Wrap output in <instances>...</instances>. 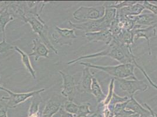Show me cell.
Wrapping results in <instances>:
<instances>
[{"instance_id":"obj_30","label":"cell","mask_w":157,"mask_h":117,"mask_svg":"<svg viewBox=\"0 0 157 117\" xmlns=\"http://www.w3.org/2000/svg\"><path fill=\"white\" fill-rule=\"evenodd\" d=\"M59 113L61 117H75L73 115H72L70 113H68L67 112L65 111L63 107V105L59 111Z\"/></svg>"},{"instance_id":"obj_11","label":"cell","mask_w":157,"mask_h":117,"mask_svg":"<svg viewBox=\"0 0 157 117\" xmlns=\"http://www.w3.org/2000/svg\"><path fill=\"white\" fill-rule=\"evenodd\" d=\"M85 36L89 42H102L107 46L111 43L113 39V35L109 29L96 32L86 33Z\"/></svg>"},{"instance_id":"obj_17","label":"cell","mask_w":157,"mask_h":117,"mask_svg":"<svg viewBox=\"0 0 157 117\" xmlns=\"http://www.w3.org/2000/svg\"><path fill=\"white\" fill-rule=\"evenodd\" d=\"M62 105L59 101H56L52 98L49 99L46 102L45 108L40 117H52L55 114L59 112Z\"/></svg>"},{"instance_id":"obj_25","label":"cell","mask_w":157,"mask_h":117,"mask_svg":"<svg viewBox=\"0 0 157 117\" xmlns=\"http://www.w3.org/2000/svg\"><path fill=\"white\" fill-rule=\"evenodd\" d=\"M8 108L7 100L1 97L0 98V117H8L7 111Z\"/></svg>"},{"instance_id":"obj_5","label":"cell","mask_w":157,"mask_h":117,"mask_svg":"<svg viewBox=\"0 0 157 117\" xmlns=\"http://www.w3.org/2000/svg\"><path fill=\"white\" fill-rule=\"evenodd\" d=\"M68 22L73 29H78L86 33H92L98 32L106 29H109L111 23L108 22L103 17L98 20H89L86 22L76 24L69 20Z\"/></svg>"},{"instance_id":"obj_24","label":"cell","mask_w":157,"mask_h":117,"mask_svg":"<svg viewBox=\"0 0 157 117\" xmlns=\"http://www.w3.org/2000/svg\"><path fill=\"white\" fill-rule=\"evenodd\" d=\"M65 111L75 116L78 111V104L75 103L73 101H66L63 105Z\"/></svg>"},{"instance_id":"obj_2","label":"cell","mask_w":157,"mask_h":117,"mask_svg":"<svg viewBox=\"0 0 157 117\" xmlns=\"http://www.w3.org/2000/svg\"><path fill=\"white\" fill-rule=\"evenodd\" d=\"M79 65L105 72L114 78L138 79L134 73V70L136 67L133 63L120 64L116 66H100L93 65L90 63L80 62Z\"/></svg>"},{"instance_id":"obj_32","label":"cell","mask_w":157,"mask_h":117,"mask_svg":"<svg viewBox=\"0 0 157 117\" xmlns=\"http://www.w3.org/2000/svg\"><path fill=\"white\" fill-rule=\"evenodd\" d=\"M129 117H140V115H138L137 114H134L132 115H131V116Z\"/></svg>"},{"instance_id":"obj_15","label":"cell","mask_w":157,"mask_h":117,"mask_svg":"<svg viewBox=\"0 0 157 117\" xmlns=\"http://www.w3.org/2000/svg\"><path fill=\"white\" fill-rule=\"evenodd\" d=\"M143 2L138 1L134 5L117 9V17H136L141 15L145 9Z\"/></svg>"},{"instance_id":"obj_14","label":"cell","mask_w":157,"mask_h":117,"mask_svg":"<svg viewBox=\"0 0 157 117\" xmlns=\"http://www.w3.org/2000/svg\"><path fill=\"white\" fill-rule=\"evenodd\" d=\"M135 26H155L157 28V15L153 13H144L136 17H130Z\"/></svg>"},{"instance_id":"obj_16","label":"cell","mask_w":157,"mask_h":117,"mask_svg":"<svg viewBox=\"0 0 157 117\" xmlns=\"http://www.w3.org/2000/svg\"><path fill=\"white\" fill-rule=\"evenodd\" d=\"M126 109L137 114L140 115V117H148L151 115L150 111L140 104L134 97L129 98Z\"/></svg>"},{"instance_id":"obj_13","label":"cell","mask_w":157,"mask_h":117,"mask_svg":"<svg viewBox=\"0 0 157 117\" xmlns=\"http://www.w3.org/2000/svg\"><path fill=\"white\" fill-rule=\"evenodd\" d=\"M33 52L29 55V56H34L35 61H38L40 58H49V50L40 39L35 38L33 39Z\"/></svg>"},{"instance_id":"obj_23","label":"cell","mask_w":157,"mask_h":117,"mask_svg":"<svg viewBox=\"0 0 157 117\" xmlns=\"http://www.w3.org/2000/svg\"><path fill=\"white\" fill-rule=\"evenodd\" d=\"M114 87H115V78H112L110 80L109 85L108 93L106 95L105 100L102 103H101L103 105V106H105V107L107 106L110 103L112 97H113V95L114 92Z\"/></svg>"},{"instance_id":"obj_3","label":"cell","mask_w":157,"mask_h":117,"mask_svg":"<svg viewBox=\"0 0 157 117\" xmlns=\"http://www.w3.org/2000/svg\"><path fill=\"white\" fill-rule=\"evenodd\" d=\"M24 22L28 23L32 28L33 32L40 38L41 41L56 55L58 54V50L51 43L48 36V27L40 17H37L31 13H26Z\"/></svg>"},{"instance_id":"obj_37","label":"cell","mask_w":157,"mask_h":117,"mask_svg":"<svg viewBox=\"0 0 157 117\" xmlns=\"http://www.w3.org/2000/svg\"><path fill=\"white\" fill-rule=\"evenodd\" d=\"M0 98H1V97H0Z\"/></svg>"},{"instance_id":"obj_1","label":"cell","mask_w":157,"mask_h":117,"mask_svg":"<svg viewBox=\"0 0 157 117\" xmlns=\"http://www.w3.org/2000/svg\"><path fill=\"white\" fill-rule=\"evenodd\" d=\"M104 56L114 59L120 63V64L133 63L134 61L136 60V57L134 55L131 46L121 44L113 39L111 43L107 46L104 50L95 53L80 56L67 62V65H73L83 59L96 58Z\"/></svg>"},{"instance_id":"obj_29","label":"cell","mask_w":157,"mask_h":117,"mask_svg":"<svg viewBox=\"0 0 157 117\" xmlns=\"http://www.w3.org/2000/svg\"><path fill=\"white\" fill-rule=\"evenodd\" d=\"M145 9H147L151 11L152 13L157 15V6L155 4H152L150 2L147 1H144L143 2Z\"/></svg>"},{"instance_id":"obj_27","label":"cell","mask_w":157,"mask_h":117,"mask_svg":"<svg viewBox=\"0 0 157 117\" xmlns=\"http://www.w3.org/2000/svg\"><path fill=\"white\" fill-rule=\"evenodd\" d=\"M133 64L134 65L136 66V67H138L140 70V71L142 72V73L144 74V77H145V78L147 80V81H148V82L154 88H155L156 90H157V85L155 84V83H154L153 81H152V80L151 79L150 77V76L148 75V74L146 73L145 72V70H144V69H143L141 66L139 65L138 64L137 62V61H136V60H135L134 61V62H133Z\"/></svg>"},{"instance_id":"obj_33","label":"cell","mask_w":157,"mask_h":117,"mask_svg":"<svg viewBox=\"0 0 157 117\" xmlns=\"http://www.w3.org/2000/svg\"><path fill=\"white\" fill-rule=\"evenodd\" d=\"M2 87V85H0V90H1Z\"/></svg>"},{"instance_id":"obj_28","label":"cell","mask_w":157,"mask_h":117,"mask_svg":"<svg viewBox=\"0 0 157 117\" xmlns=\"http://www.w3.org/2000/svg\"><path fill=\"white\" fill-rule=\"evenodd\" d=\"M13 46L11 44L8 43L6 40L2 39V40L0 42V54H2L7 51L13 49Z\"/></svg>"},{"instance_id":"obj_7","label":"cell","mask_w":157,"mask_h":117,"mask_svg":"<svg viewBox=\"0 0 157 117\" xmlns=\"http://www.w3.org/2000/svg\"><path fill=\"white\" fill-rule=\"evenodd\" d=\"M1 90L6 91L9 94L8 97H3L4 99L7 101L8 107L9 108H16L19 104L25 102L28 99L33 98L35 95L41 93L45 91V89H42L38 90L30 91L28 92L23 93H15L10 90L6 89L2 86Z\"/></svg>"},{"instance_id":"obj_18","label":"cell","mask_w":157,"mask_h":117,"mask_svg":"<svg viewBox=\"0 0 157 117\" xmlns=\"http://www.w3.org/2000/svg\"><path fill=\"white\" fill-rule=\"evenodd\" d=\"M13 50L20 54L21 57V60H22V64L25 66L26 70L29 73V74L31 75V76L33 77V79H36V72L34 70L33 65L31 64L29 55H28L25 52H24L18 46H14Z\"/></svg>"},{"instance_id":"obj_8","label":"cell","mask_w":157,"mask_h":117,"mask_svg":"<svg viewBox=\"0 0 157 117\" xmlns=\"http://www.w3.org/2000/svg\"><path fill=\"white\" fill-rule=\"evenodd\" d=\"M51 36L54 42L61 46H72L73 41L78 38L75 29L61 28L58 26H55Z\"/></svg>"},{"instance_id":"obj_19","label":"cell","mask_w":157,"mask_h":117,"mask_svg":"<svg viewBox=\"0 0 157 117\" xmlns=\"http://www.w3.org/2000/svg\"><path fill=\"white\" fill-rule=\"evenodd\" d=\"M7 7L8 6L0 11V26L2 29V39L4 40H6V28L7 24L15 19Z\"/></svg>"},{"instance_id":"obj_26","label":"cell","mask_w":157,"mask_h":117,"mask_svg":"<svg viewBox=\"0 0 157 117\" xmlns=\"http://www.w3.org/2000/svg\"><path fill=\"white\" fill-rule=\"evenodd\" d=\"M128 100H129V99L124 102L118 103L114 106V110H113L114 116L117 115L118 114H121L122 112H123L126 109V106L128 102Z\"/></svg>"},{"instance_id":"obj_31","label":"cell","mask_w":157,"mask_h":117,"mask_svg":"<svg viewBox=\"0 0 157 117\" xmlns=\"http://www.w3.org/2000/svg\"><path fill=\"white\" fill-rule=\"evenodd\" d=\"M144 105L147 107V109L150 112V115L148 117H157V112H155L153 110L148 104H147V103H144Z\"/></svg>"},{"instance_id":"obj_20","label":"cell","mask_w":157,"mask_h":117,"mask_svg":"<svg viewBox=\"0 0 157 117\" xmlns=\"http://www.w3.org/2000/svg\"><path fill=\"white\" fill-rule=\"evenodd\" d=\"M91 94L96 98L98 104L102 103L105 98L106 95L103 91L98 79L94 77L91 85Z\"/></svg>"},{"instance_id":"obj_9","label":"cell","mask_w":157,"mask_h":117,"mask_svg":"<svg viewBox=\"0 0 157 117\" xmlns=\"http://www.w3.org/2000/svg\"><path fill=\"white\" fill-rule=\"evenodd\" d=\"M157 27L148 26L141 28L140 26L136 25L131 30L134 35V41L139 39H145L147 42L148 49V53L151 56L152 55V49L151 46V39L154 38L157 35Z\"/></svg>"},{"instance_id":"obj_6","label":"cell","mask_w":157,"mask_h":117,"mask_svg":"<svg viewBox=\"0 0 157 117\" xmlns=\"http://www.w3.org/2000/svg\"><path fill=\"white\" fill-rule=\"evenodd\" d=\"M105 10L103 5L96 7L81 6L75 11L73 17L77 21L98 20L103 17Z\"/></svg>"},{"instance_id":"obj_10","label":"cell","mask_w":157,"mask_h":117,"mask_svg":"<svg viewBox=\"0 0 157 117\" xmlns=\"http://www.w3.org/2000/svg\"><path fill=\"white\" fill-rule=\"evenodd\" d=\"M59 73L62 76L63 79L61 94L64 97L66 98L67 100L73 101L76 90L75 78L72 75L66 74L61 70H59Z\"/></svg>"},{"instance_id":"obj_34","label":"cell","mask_w":157,"mask_h":117,"mask_svg":"<svg viewBox=\"0 0 157 117\" xmlns=\"http://www.w3.org/2000/svg\"><path fill=\"white\" fill-rule=\"evenodd\" d=\"M2 32V29H1V26H0V33Z\"/></svg>"},{"instance_id":"obj_22","label":"cell","mask_w":157,"mask_h":117,"mask_svg":"<svg viewBox=\"0 0 157 117\" xmlns=\"http://www.w3.org/2000/svg\"><path fill=\"white\" fill-rule=\"evenodd\" d=\"M90 104L88 103H85L78 104V111L75 117H86L92 114L90 111Z\"/></svg>"},{"instance_id":"obj_35","label":"cell","mask_w":157,"mask_h":117,"mask_svg":"<svg viewBox=\"0 0 157 117\" xmlns=\"http://www.w3.org/2000/svg\"></svg>"},{"instance_id":"obj_21","label":"cell","mask_w":157,"mask_h":117,"mask_svg":"<svg viewBox=\"0 0 157 117\" xmlns=\"http://www.w3.org/2000/svg\"><path fill=\"white\" fill-rule=\"evenodd\" d=\"M40 94V93L37 94L33 97L32 102L28 111L29 117H40L39 113V107L43 100Z\"/></svg>"},{"instance_id":"obj_12","label":"cell","mask_w":157,"mask_h":117,"mask_svg":"<svg viewBox=\"0 0 157 117\" xmlns=\"http://www.w3.org/2000/svg\"><path fill=\"white\" fill-rule=\"evenodd\" d=\"M94 77L93 74H92L90 68L85 67L83 69L82 76L76 85V89L80 92H86L91 94V85L92 80Z\"/></svg>"},{"instance_id":"obj_36","label":"cell","mask_w":157,"mask_h":117,"mask_svg":"<svg viewBox=\"0 0 157 117\" xmlns=\"http://www.w3.org/2000/svg\"><path fill=\"white\" fill-rule=\"evenodd\" d=\"M0 79H1V76H0Z\"/></svg>"},{"instance_id":"obj_4","label":"cell","mask_w":157,"mask_h":117,"mask_svg":"<svg viewBox=\"0 0 157 117\" xmlns=\"http://www.w3.org/2000/svg\"><path fill=\"white\" fill-rule=\"evenodd\" d=\"M120 89L125 94L124 96L128 98L133 97L137 91L144 92L148 89V85L142 80H127L115 78Z\"/></svg>"}]
</instances>
